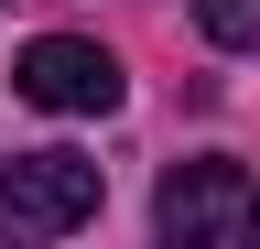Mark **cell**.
I'll use <instances>...</instances> for the list:
<instances>
[{"mask_svg": "<svg viewBox=\"0 0 260 249\" xmlns=\"http://www.w3.org/2000/svg\"><path fill=\"white\" fill-rule=\"evenodd\" d=\"M195 33L228 54H260V0H195Z\"/></svg>", "mask_w": 260, "mask_h": 249, "instance_id": "277c9868", "label": "cell"}, {"mask_svg": "<svg viewBox=\"0 0 260 249\" xmlns=\"http://www.w3.org/2000/svg\"><path fill=\"white\" fill-rule=\"evenodd\" d=\"M152 228L162 238H260V184L249 163H174L162 173V195H152Z\"/></svg>", "mask_w": 260, "mask_h": 249, "instance_id": "3957f363", "label": "cell"}, {"mask_svg": "<svg viewBox=\"0 0 260 249\" xmlns=\"http://www.w3.org/2000/svg\"><path fill=\"white\" fill-rule=\"evenodd\" d=\"M11 87H22L32 109H54V119H109V109L130 98L119 54H109V44H87V33H44V44H22Z\"/></svg>", "mask_w": 260, "mask_h": 249, "instance_id": "7a4b0ae2", "label": "cell"}, {"mask_svg": "<svg viewBox=\"0 0 260 249\" xmlns=\"http://www.w3.org/2000/svg\"><path fill=\"white\" fill-rule=\"evenodd\" d=\"M98 195H109V173H98L87 152H11V163H0V228H11V238L87 228Z\"/></svg>", "mask_w": 260, "mask_h": 249, "instance_id": "6da1fadb", "label": "cell"}]
</instances>
